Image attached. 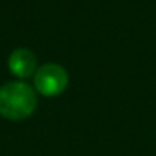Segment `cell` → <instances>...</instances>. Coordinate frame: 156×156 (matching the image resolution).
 <instances>
[{
    "label": "cell",
    "mask_w": 156,
    "mask_h": 156,
    "mask_svg": "<svg viewBox=\"0 0 156 156\" xmlns=\"http://www.w3.org/2000/svg\"><path fill=\"white\" fill-rule=\"evenodd\" d=\"M37 107V97L34 89L22 81L8 83L0 87V115L20 121L32 115Z\"/></svg>",
    "instance_id": "1"
},
{
    "label": "cell",
    "mask_w": 156,
    "mask_h": 156,
    "mask_svg": "<svg viewBox=\"0 0 156 156\" xmlns=\"http://www.w3.org/2000/svg\"><path fill=\"white\" fill-rule=\"evenodd\" d=\"M67 73L58 64H44L34 75V86L44 97H57L67 87Z\"/></svg>",
    "instance_id": "2"
},
{
    "label": "cell",
    "mask_w": 156,
    "mask_h": 156,
    "mask_svg": "<svg viewBox=\"0 0 156 156\" xmlns=\"http://www.w3.org/2000/svg\"><path fill=\"white\" fill-rule=\"evenodd\" d=\"M8 66L11 72L19 78H28L35 72L37 58L29 49H16L8 60Z\"/></svg>",
    "instance_id": "3"
}]
</instances>
